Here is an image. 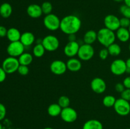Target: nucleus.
Segmentation results:
<instances>
[{
    "instance_id": "nucleus-24",
    "label": "nucleus",
    "mask_w": 130,
    "mask_h": 129,
    "mask_svg": "<svg viewBox=\"0 0 130 129\" xmlns=\"http://www.w3.org/2000/svg\"><path fill=\"white\" fill-rule=\"evenodd\" d=\"M62 108L58 103L51 104L48 108V114L52 117H57L60 115Z\"/></svg>"
},
{
    "instance_id": "nucleus-32",
    "label": "nucleus",
    "mask_w": 130,
    "mask_h": 129,
    "mask_svg": "<svg viewBox=\"0 0 130 129\" xmlns=\"http://www.w3.org/2000/svg\"><path fill=\"white\" fill-rule=\"evenodd\" d=\"M109 56V51H108L107 48H104L100 49L99 53V56L102 60H105L108 56Z\"/></svg>"
},
{
    "instance_id": "nucleus-29",
    "label": "nucleus",
    "mask_w": 130,
    "mask_h": 129,
    "mask_svg": "<svg viewBox=\"0 0 130 129\" xmlns=\"http://www.w3.org/2000/svg\"><path fill=\"white\" fill-rule=\"evenodd\" d=\"M58 104L62 108H65L70 106L71 100L67 96H62L59 97L58 100Z\"/></svg>"
},
{
    "instance_id": "nucleus-22",
    "label": "nucleus",
    "mask_w": 130,
    "mask_h": 129,
    "mask_svg": "<svg viewBox=\"0 0 130 129\" xmlns=\"http://www.w3.org/2000/svg\"><path fill=\"white\" fill-rule=\"evenodd\" d=\"M12 6L8 3H4L0 6V15L4 18H8L12 14Z\"/></svg>"
},
{
    "instance_id": "nucleus-30",
    "label": "nucleus",
    "mask_w": 130,
    "mask_h": 129,
    "mask_svg": "<svg viewBox=\"0 0 130 129\" xmlns=\"http://www.w3.org/2000/svg\"><path fill=\"white\" fill-rule=\"evenodd\" d=\"M119 11L124 17L128 18L130 19V7L126 5L121 6L119 8Z\"/></svg>"
},
{
    "instance_id": "nucleus-19",
    "label": "nucleus",
    "mask_w": 130,
    "mask_h": 129,
    "mask_svg": "<svg viewBox=\"0 0 130 129\" xmlns=\"http://www.w3.org/2000/svg\"><path fill=\"white\" fill-rule=\"evenodd\" d=\"M21 32L19 29L15 27H11L8 29L7 34H6V37L11 42L19 41L21 37Z\"/></svg>"
},
{
    "instance_id": "nucleus-47",
    "label": "nucleus",
    "mask_w": 130,
    "mask_h": 129,
    "mask_svg": "<svg viewBox=\"0 0 130 129\" xmlns=\"http://www.w3.org/2000/svg\"><path fill=\"white\" fill-rule=\"evenodd\" d=\"M128 49H129V51H130V43L129 44V46H128Z\"/></svg>"
},
{
    "instance_id": "nucleus-9",
    "label": "nucleus",
    "mask_w": 130,
    "mask_h": 129,
    "mask_svg": "<svg viewBox=\"0 0 130 129\" xmlns=\"http://www.w3.org/2000/svg\"><path fill=\"white\" fill-rule=\"evenodd\" d=\"M110 71L114 75L120 76L126 73L127 69L126 61L122 59H116L112 62L110 67Z\"/></svg>"
},
{
    "instance_id": "nucleus-7",
    "label": "nucleus",
    "mask_w": 130,
    "mask_h": 129,
    "mask_svg": "<svg viewBox=\"0 0 130 129\" xmlns=\"http://www.w3.org/2000/svg\"><path fill=\"white\" fill-rule=\"evenodd\" d=\"M42 44L48 52H53L58 49L60 46L59 39L53 35H48L43 39Z\"/></svg>"
},
{
    "instance_id": "nucleus-10",
    "label": "nucleus",
    "mask_w": 130,
    "mask_h": 129,
    "mask_svg": "<svg viewBox=\"0 0 130 129\" xmlns=\"http://www.w3.org/2000/svg\"><path fill=\"white\" fill-rule=\"evenodd\" d=\"M105 27L110 30L116 32L120 27V18L116 15L109 14L105 16L104 20Z\"/></svg>"
},
{
    "instance_id": "nucleus-38",
    "label": "nucleus",
    "mask_w": 130,
    "mask_h": 129,
    "mask_svg": "<svg viewBox=\"0 0 130 129\" xmlns=\"http://www.w3.org/2000/svg\"><path fill=\"white\" fill-rule=\"evenodd\" d=\"M8 29L3 25H0V37H6Z\"/></svg>"
},
{
    "instance_id": "nucleus-35",
    "label": "nucleus",
    "mask_w": 130,
    "mask_h": 129,
    "mask_svg": "<svg viewBox=\"0 0 130 129\" xmlns=\"http://www.w3.org/2000/svg\"><path fill=\"white\" fill-rule=\"evenodd\" d=\"M6 115V109L5 105L0 103V121L3 120Z\"/></svg>"
},
{
    "instance_id": "nucleus-13",
    "label": "nucleus",
    "mask_w": 130,
    "mask_h": 129,
    "mask_svg": "<svg viewBox=\"0 0 130 129\" xmlns=\"http://www.w3.org/2000/svg\"><path fill=\"white\" fill-rule=\"evenodd\" d=\"M81 44L76 41H69L63 48V53L66 56L69 58H74L77 55L79 49Z\"/></svg>"
},
{
    "instance_id": "nucleus-41",
    "label": "nucleus",
    "mask_w": 130,
    "mask_h": 129,
    "mask_svg": "<svg viewBox=\"0 0 130 129\" xmlns=\"http://www.w3.org/2000/svg\"><path fill=\"white\" fill-rule=\"evenodd\" d=\"M126 63L127 68H130V57L126 59Z\"/></svg>"
},
{
    "instance_id": "nucleus-1",
    "label": "nucleus",
    "mask_w": 130,
    "mask_h": 129,
    "mask_svg": "<svg viewBox=\"0 0 130 129\" xmlns=\"http://www.w3.org/2000/svg\"><path fill=\"white\" fill-rule=\"evenodd\" d=\"M81 22L79 17L75 15H69L61 19L60 29L65 34H76L81 29Z\"/></svg>"
},
{
    "instance_id": "nucleus-20",
    "label": "nucleus",
    "mask_w": 130,
    "mask_h": 129,
    "mask_svg": "<svg viewBox=\"0 0 130 129\" xmlns=\"http://www.w3.org/2000/svg\"><path fill=\"white\" fill-rule=\"evenodd\" d=\"M83 40L85 44L92 45V44L97 40V32L94 30H88L84 35Z\"/></svg>"
},
{
    "instance_id": "nucleus-23",
    "label": "nucleus",
    "mask_w": 130,
    "mask_h": 129,
    "mask_svg": "<svg viewBox=\"0 0 130 129\" xmlns=\"http://www.w3.org/2000/svg\"><path fill=\"white\" fill-rule=\"evenodd\" d=\"M33 54L30 53H27L24 52L23 54H22L18 58L20 64L22 65L29 66L32 63L33 61Z\"/></svg>"
},
{
    "instance_id": "nucleus-37",
    "label": "nucleus",
    "mask_w": 130,
    "mask_h": 129,
    "mask_svg": "<svg viewBox=\"0 0 130 129\" xmlns=\"http://www.w3.org/2000/svg\"><path fill=\"white\" fill-rule=\"evenodd\" d=\"M6 75H7V73L4 70L2 67H0V83L5 80L6 78Z\"/></svg>"
},
{
    "instance_id": "nucleus-16",
    "label": "nucleus",
    "mask_w": 130,
    "mask_h": 129,
    "mask_svg": "<svg viewBox=\"0 0 130 129\" xmlns=\"http://www.w3.org/2000/svg\"><path fill=\"white\" fill-rule=\"evenodd\" d=\"M67 70L72 72H77L82 68V63L79 58H71L66 63Z\"/></svg>"
},
{
    "instance_id": "nucleus-31",
    "label": "nucleus",
    "mask_w": 130,
    "mask_h": 129,
    "mask_svg": "<svg viewBox=\"0 0 130 129\" xmlns=\"http://www.w3.org/2000/svg\"><path fill=\"white\" fill-rule=\"evenodd\" d=\"M17 72L20 75H22V76L27 75H28V73H29V66L22 65V64H20L19 68H18Z\"/></svg>"
},
{
    "instance_id": "nucleus-15",
    "label": "nucleus",
    "mask_w": 130,
    "mask_h": 129,
    "mask_svg": "<svg viewBox=\"0 0 130 129\" xmlns=\"http://www.w3.org/2000/svg\"><path fill=\"white\" fill-rule=\"evenodd\" d=\"M27 13L28 16L32 18H38L43 15L41 6L38 4H31L27 8Z\"/></svg>"
},
{
    "instance_id": "nucleus-18",
    "label": "nucleus",
    "mask_w": 130,
    "mask_h": 129,
    "mask_svg": "<svg viewBox=\"0 0 130 129\" xmlns=\"http://www.w3.org/2000/svg\"><path fill=\"white\" fill-rule=\"evenodd\" d=\"M116 32V38L121 42H126L130 39V33L128 29L119 27Z\"/></svg>"
},
{
    "instance_id": "nucleus-25",
    "label": "nucleus",
    "mask_w": 130,
    "mask_h": 129,
    "mask_svg": "<svg viewBox=\"0 0 130 129\" xmlns=\"http://www.w3.org/2000/svg\"><path fill=\"white\" fill-rule=\"evenodd\" d=\"M107 49L109 51V55L112 56H118L121 53L122 49L121 47L118 43H113L110 44L109 47H107Z\"/></svg>"
},
{
    "instance_id": "nucleus-11",
    "label": "nucleus",
    "mask_w": 130,
    "mask_h": 129,
    "mask_svg": "<svg viewBox=\"0 0 130 129\" xmlns=\"http://www.w3.org/2000/svg\"><path fill=\"white\" fill-rule=\"evenodd\" d=\"M60 117L63 121L66 123H73L77 118V113L76 110L70 106L62 108Z\"/></svg>"
},
{
    "instance_id": "nucleus-46",
    "label": "nucleus",
    "mask_w": 130,
    "mask_h": 129,
    "mask_svg": "<svg viewBox=\"0 0 130 129\" xmlns=\"http://www.w3.org/2000/svg\"><path fill=\"white\" fill-rule=\"evenodd\" d=\"M0 129H3V126H2V124L0 123Z\"/></svg>"
},
{
    "instance_id": "nucleus-12",
    "label": "nucleus",
    "mask_w": 130,
    "mask_h": 129,
    "mask_svg": "<svg viewBox=\"0 0 130 129\" xmlns=\"http://www.w3.org/2000/svg\"><path fill=\"white\" fill-rule=\"evenodd\" d=\"M50 68L51 72L56 75H61L64 74L67 70L66 63L60 59H55L51 63Z\"/></svg>"
},
{
    "instance_id": "nucleus-45",
    "label": "nucleus",
    "mask_w": 130,
    "mask_h": 129,
    "mask_svg": "<svg viewBox=\"0 0 130 129\" xmlns=\"http://www.w3.org/2000/svg\"><path fill=\"white\" fill-rule=\"evenodd\" d=\"M44 129H53V128H51V127H46L44 128Z\"/></svg>"
},
{
    "instance_id": "nucleus-49",
    "label": "nucleus",
    "mask_w": 130,
    "mask_h": 129,
    "mask_svg": "<svg viewBox=\"0 0 130 129\" xmlns=\"http://www.w3.org/2000/svg\"><path fill=\"white\" fill-rule=\"evenodd\" d=\"M15 129H22V128H15Z\"/></svg>"
},
{
    "instance_id": "nucleus-42",
    "label": "nucleus",
    "mask_w": 130,
    "mask_h": 129,
    "mask_svg": "<svg viewBox=\"0 0 130 129\" xmlns=\"http://www.w3.org/2000/svg\"><path fill=\"white\" fill-rule=\"evenodd\" d=\"M124 5H127V6L130 7V0H124Z\"/></svg>"
},
{
    "instance_id": "nucleus-4",
    "label": "nucleus",
    "mask_w": 130,
    "mask_h": 129,
    "mask_svg": "<svg viewBox=\"0 0 130 129\" xmlns=\"http://www.w3.org/2000/svg\"><path fill=\"white\" fill-rule=\"evenodd\" d=\"M95 54V49L91 44H81L79 49L77 56L81 61H89L93 57Z\"/></svg>"
},
{
    "instance_id": "nucleus-36",
    "label": "nucleus",
    "mask_w": 130,
    "mask_h": 129,
    "mask_svg": "<svg viewBox=\"0 0 130 129\" xmlns=\"http://www.w3.org/2000/svg\"><path fill=\"white\" fill-rule=\"evenodd\" d=\"M125 89L126 88L124 85H123V82L122 83H121V82L117 83L115 85V90L118 92H119V93H122Z\"/></svg>"
},
{
    "instance_id": "nucleus-28",
    "label": "nucleus",
    "mask_w": 130,
    "mask_h": 129,
    "mask_svg": "<svg viewBox=\"0 0 130 129\" xmlns=\"http://www.w3.org/2000/svg\"><path fill=\"white\" fill-rule=\"evenodd\" d=\"M41 9L43 11V13L45 15H48V14L52 13V10H53V6L52 3L49 1H45L41 5Z\"/></svg>"
},
{
    "instance_id": "nucleus-40",
    "label": "nucleus",
    "mask_w": 130,
    "mask_h": 129,
    "mask_svg": "<svg viewBox=\"0 0 130 129\" xmlns=\"http://www.w3.org/2000/svg\"><path fill=\"white\" fill-rule=\"evenodd\" d=\"M69 41H76V34H70L68 35Z\"/></svg>"
},
{
    "instance_id": "nucleus-39",
    "label": "nucleus",
    "mask_w": 130,
    "mask_h": 129,
    "mask_svg": "<svg viewBox=\"0 0 130 129\" xmlns=\"http://www.w3.org/2000/svg\"><path fill=\"white\" fill-rule=\"evenodd\" d=\"M123 83L126 89H130V75L127 76L124 78Z\"/></svg>"
},
{
    "instance_id": "nucleus-26",
    "label": "nucleus",
    "mask_w": 130,
    "mask_h": 129,
    "mask_svg": "<svg viewBox=\"0 0 130 129\" xmlns=\"http://www.w3.org/2000/svg\"><path fill=\"white\" fill-rule=\"evenodd\" d=\"M46 51L45 48L42 44H36V45L33 47L32 49V54L36 58H41L43 56Z\"/></svg>"
},
{
    "instance_id": "nucleus-33",
    "label": "nucleus",
    "mask_w": 130,
    "mask_h": 129,
    "mask_svg": "<svg viewBox=\"0 0 130 129\" xmlns=\"http://www.w3.org/2000/svg\"><path fill=\"white\" fill-rule=\"evenodd\" d=\"M130 25V19L123 16L120 18V27L123 28H126L128 29V27Z\"/></svg>"
},
{
    "instance_id": "nucleus-21",
    "label": "nucleus",
    "mask_w": 130,
    "mask_h": 129,
    "mask_svg": "<svg viewBox=\"0 0 130 129\" xmlns=\"http://www.w3.org/2000/svg\"><path fill=\"white\" fill-rule=\"evenodd\" d=\"M102 123L101 121L95 119H91L86 121L83 126V129H103Z\"/></svg>"
},
{
    "instance_id": "nucleus-43",
    "label": "nucleus",
    "mask_w": 130,
    "mask_h": 129,
    "mask_svg": "<svg viewBox=\"0 0 130 129\" xmlns=\"http://www.w3.org/2000/svg\"><path fill=\"white\" fill-rule=\"evenodd\" d=\"M126 73H128V74H130V68H127L126 71Z\"/></svg>"
},
{
    "instance_id": "nucleus-14",
    "label": "nucleus",
    "mask_w": 130,
    "mask_h": 129,
    "mask_svg": "<svg viewBox=\"0 0 130 129\" xmlns=\"http://www.w3.org/2000/svg\"><path fill=\"white\" fill-rule=\"evenodd\" d=\"M91 90L96 94H102L107 89L106 82L100 77H95L90 83Z\"/></svg>"
},
{
    "instance_id": "nucleus-44",
    "label": "nucleus",
    "mask_w": 130,
    "mask_h": 129,
    "mask_svg": "<svg viewBox=\"0 0 130 129\" xmlns=\"http://www.w3.org/2000/svg\"><path fill=\"white\" fill-rule=\"evenodd\" d=\"M113 1H116V2L120 3V2H122V1H124V0H113Z\"/></svg>"
},
{
    "instance_id": "nucleus-2",
    "label": "nucleus",
    "mask_w": 130,
    "mask_h": 129,
    "mask_svg": "<svg viewBox=\"0 0 130 129\" xmlns=\"http://www.w3.org/2000/svg\"><path fill=\"white\" fill-rule=\"evenodd\" d=\"M116 39V33L107 28H102L97 32V40L105 48H107L115 42Z\"/></svg>"
},
{
    "instance_id": "nucleus-27",
    "label": "nucleus",
    "mask_w": 130,
    "mask_h": 129,
    "mask_svg": "<svg viewBox=\"0 0 130 129\" xmlns=\"http://www.w3.org/2000/svg\"><path fill=\"white\" fill-rule=\"evenodd\" d=\"M117 99L112 95H107L103 98L102 103L104 106L107 108L114 107Z\"/></svg>"
},
{
    "instance_id": "nucleus-3",
    "label": "nucleus",
    "mask_w": 130,
    "mask_h": 129,
    "mask_svg": "<svg viewBox=\"0 0 130 129\" xmlns=\"http://www.w3.org/2000/svg\"><path fill=\"white\" fill-rule=\"evenodd\" d=\"M61 20L55 14L50 13L45 15L43 18L44 26L50 31H56L60 29Z\"/></svg>"
},
{
    "instance_id": "nucleus-8",
    "label": "nucleus",
    "mask_w": 130,
    "mask_h": 129,
    "mask_svg": "<svg viewBox=\"0 0 130 129\" xmlns=\"http://www.w3.org/2000/svg\"><path fill=\"white\" fill-rule=\"evenodd\" d=\"M25 47L22 44V43L19 41L11 42L8 44L6 49V51L8 54L9 56L19 58L22 54L24 53Z\"/></svg>"
},
{
    "instance_id": "nucleus-17",
    "label": "nucleus",
    "mask_w": 130,
    "mask_h": 129,
    "mask_svg": "<svg viewBox=\"0 0 130 129\" xmlns=\"http://www.w3.org/2000/svg\"><path fill=\"white\" fill-rule=\"evenodd\" d=\"M36 37L33 33L30 32H25L22 34L20 41L25 48H27L30 46L34 42H36Z\"/></svg>"
},
{
    "instance_id": "nucleus-5",
    "label": "nucleus",
    "mask_w": 130,
    "mask_h": 129,
    "mask_svg": "<svg viewBox=\"0 0 130 129\" xmlns=\"http://www.w3.org/2000/svg\"><path fill=\"white\" fill-rule=\"evenodd\" d=\"M20 63L17 58L8 56L5 58L2 63V68L7 74H11L17 72Z\"/></svg>"
},
{
    "instance_id": "nucleus-50",
    "label": "nucleus",
    "mask_w": 130,
    "mask_h": 129,
    "mask_svg": "<svg viewBox=\"0 0 130 129\" xmlns=\"http://www.w3.org/2000/svg\"><path fill=\"white\" fill-rule=\"evenodd\" d=\"M126 129H130V128H126Z\"/></svg>"
},
{
    "instance_id": "nucleus-6",
    "label": "nucleus",
    "mask_w": 130,
    "mask_h": 129,
    "mask_svg": "<svg viewBox=\"0 0 130 129\" xmlns=\"http://www.w3.org/2000/svg\"><path fill=\"white\" fill-rule=\"evenodd\" d=\"M114 111L118 115L125 116L130 113V102L124 99H117L114 106Z\"/></svg>"
},
{
    "instance_id": "nucleus-48",
    "label": "nucleus",
    "mask_w": 130,
    "mask_h": 129,
    "mask_svg": "<svg viewBox=\"0 0 130 129\" xmlns=\"http://www.w3.org/2000/svg\"><path fill=\"white\" fill-rule=\"evenodd\" d=\"M128 30H129V33H130V25H129V27H128Z\"/></svg>"
},
{
    "instance_id": "nucleus-34",
    "label": "nucleus",
    "mask_w": 130,
    "mask_h": 129,
    "mask_svg": "<svg viewBox=\"0 0 130 129\" xmlns=\"http://www.w3.org/2000/svg\"><path fill=\"white\" fill-rule=\"evenodd\" d=\"M121 97L130 102V89H125L122 93H121Z\"/></svg>"
}]
</instances>
